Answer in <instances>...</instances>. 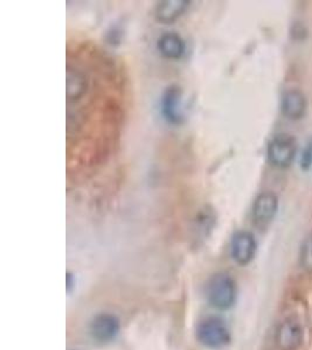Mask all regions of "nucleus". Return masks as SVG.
Here are the masks:
<instances>
[{
  "mask_svg": "<svg viewBox=\"0 0 312 350\" xmlns=\"http://www.w3.org/2000/svg\"><path fill=\"white\" fill-rule=\"evenodd\" d=\"M208 301L218 310H229L235 303L236 284L229 273H216L206 288Z\"/></svg>",
  "mask_w": 312,
  "mask_h": 350,
  "instance_id": "nucleus-1",
  "label": "nucleus"
},
{
  "mask_svg": "<svg viewBox=\"0 0 312 350\" xmlns=\"http://www.w3.org/2000/svg\"><path fill=\"white\" fill-rule=\"evenodd\" d=\"M297 143L292 135L280 133L272 137L267 146V157L274 167L288 168L295 159Z\"/></svg>",
  "mask_w": 312,
  "mask_h": 350,
  "instance_id": "nucleus-2",
  "label": "nucleus"
},
{
  "mask_svg": "<svg viewBox=\"0 0 312 350\" xmlns=\"http://www.w3.org/2000/svg\"><path fill=\"white\" fill-rule=\"evenodd\" d=\"M196 335L199 341L209 348L226 346L231 340L229 327L219 318H208L204 320L198 327Z\"/></svg>",
  "mask_w": 312,
  "mask_h": 350,
  "instance_id": "nucleus-3",
  "label": "nucleus"
},
{
  "mask_svg": "<svg viewBox=\"0 0 312 350\" xmlns=\"http://www.w3.org/2000/svg\"><path fill=\"white\" fill-rule=\"evenodd\" d=\"M160 110L164 120L171 125L184 123L185 115L183 108V90L176 84L165 89L160 100Z\"/></svg>",
  "mask_w": 312,
  "mask_h": 350,
  "instance_id": "nucleus-4",
  "label": "nucleus"
},
{
  "mask_svg": "<svg viewBox=\"0 0 312 350\" xmlns=\"http://www.w3.org/2000/svg\"><path fill=\"white\" fill-rule=\"evenodd\" d=\"M257 243L252 232L237 231L231 242V255L239 265H248L257 254Z\"/></svg>",
  "mask_w": 312,
  "mask_h": 350,
  "instance_id": "nucleus-5",
  "label": "nucleus"
},
{
  "mask_svg": "<svg viewBox=\"0 0 312 350\" xmlns=\"http://www.w3.org/2000/svg\"><path fill=\"white\" fill-rule=\"evenodd\" d=\"M89 89V80L80 68L67 64L66 70V97L67 103H77Z\"/></svg>",
  "mask_w": 312,
  "mask_h": 350,
  "instance_id": "nucleus-6",
  "label": "nucleus"
},
{
  "mask_svg": "<svg viewBox=\"0 0 312 350\" xmlns=\"http://www.w3.org/2000/svg\"><path fill=\"white\" fill-rule=\"evenodd\" d=\"M278 211V198L272 191H263L252 204V219L257 226H267Z\"/></svg>",
  "mask_w": 312,
  "mask_h": 350,
  "instance_id": "nucleus-7",
  "label": "nucleus"
},
{
  "mask_svg": "<svg viewBox=\"0 0 312 350\" xmlns=\"http://www.w3.org/2000/svg\"><path fill=\"white\" fill-rule=\"evenodd\" d=\"M303 341V328L295 319H287L276 330L277 347L281 350H297Z\"/></svg>",
  "mask_w": 312,
  "mask_h": 350,
  "instance_id": "nucleus-8",
  "label": "nucleus"
},
{
  "mask_svg": "<svg viewBox=\"0 0 312 350\" xmlns=\"http://www.w3.org/2000/svg\"><path fill=\"white\" fill-rule=\"evenodd\" d=\"M120 332V321L115 315H97L90 323V334L101 343H107L116 338Z\"/></svg>",
  "mask_w": 312,
  "mask_h": 350,
  "instance_id": "nucleus-9",
  "label": "nucleus"
},
{
  "mask_svg": "<svg viewBox=\"0 0 312 350\" xmlns=\"http://www.w3.org/2000/svg\"><path fill=\"white\" fill-rule=\"evenodd\" d=\"M157 49L168 60H181L186 51V44L178 33L166 32L157 41Z\"/></svg>",
  "mask_w": 312,
  "mask_h": 350,
  "instance_id": "nucleus-10",
  "label": "nucleus"
},
{
  "mask_svg": "<svg viewBox=\"0 0 312 350\" xmlns=\"http://www.w3.org/2000/svg\"><path fill=\"white\" fill-rule=\"evenodd\" d=\"M307 98L304 94L297 90V89H291L285 92V95L282 97V113L291 120H300L307 111Z\"/></svg>",
  "mask_w": 312,
  "mask_h": 350,
  "instance_id": "nucleus-11",
  "label": "nucleus"
},
{
  "mask_svg": "<svg viewBox=\"0 0 312 350\" xmlns=\"http://www.w3.org/2000/svg\"><path fill=\"white\" fill-rule=\"evenodd\" d=\"M191 1L187 0H164L157 4L155 10L156 21L163 24H171L179 19L190 8Z\"/></svg>",
  "mask_w": 312,
  "mask_h": 350,
  "instance_id": "nucleus-12",
  "label": "nucleus"
},
{
  "mask_svg": "<svg viewBox=\"0 0 312 350\" xmlns=\"http://www.w3.org/2000/svg\"><path fill=\"white\" fill-rule=\"evenodd\" d=\"M216 224V215L212 209L205 208L196 217V229L199 234L207 236V232L212 230Z\"/></svg>",
  "mask_w": 312,
  "mask_h": 350,
  "instance_id": "nucleus-13",
  "label": "nucleus"
},
{
  "mask_svg": "<svg viewBox=\"0 0 312 350\" xmlns=\"http://www.w3.org/2000/svg\"><path fill=\"white\" fill-rule=\"evenodd\" d=\"M300 264L303 270L312 272V234L302 244L300 252Z\"/></svg>",
  "mask_w": 312,
  "mask_h": 350,
  "instance_id": "nucleus-14",
  "label": "nucleus"
},
{
  "mask_svg": "<svg viewBox=\"0 0 312 350\" xmlns=\"http://www.w3.org/2000/svg\"><path fill=\"white\" fill-rule=\"evenodd\" d=\"M312 163V146H308L305 148L304 153L302 155V166L304 168H308Z\"/></svg>",
  "mask_w": 312,
  "mask_h": 350,
  "instance_id": "nucleus-15",
  "label": "nucleus"
}]
</instances>
